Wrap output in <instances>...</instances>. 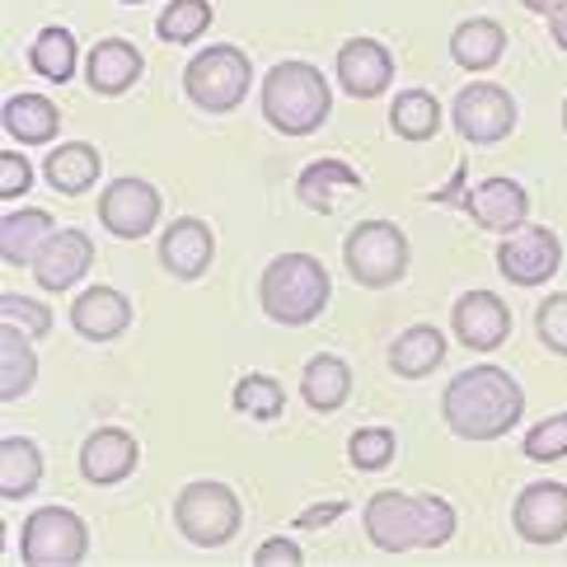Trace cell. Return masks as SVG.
<instances>
[{"label": "cell", "mask_w": 567, "mask_h": 567, "mask_svg": "<svg viewBox=\"0 0 567 567\" xmlns=\"http://www.w3.org/2000/svg\"><path fill=\"white\" fill-rule=\"evenodd\" d=\"M525 390L502 367H470L460 371L441 394V417L460 441H497L520 422Z\"/></svg>", "instance_id": "obj_1"}, {"label": "cell", "mask_w": 567, "mask_h": 567, "mask_svg": "<svg viewBox=\"0 0 567 567\" xmlns=\"http://www.w3.org/2000/svg\"><path fill=\"white\" fill-rule=\"evenodd\" d=\"M455 535V506L445 497H409V493H375L367 502V539L384 554H409V549H441Z\"/></svg>", "instance_id": "obj_2"}, {"label": "cell", "mask_w": 567, "mask_h": 567, "mask_svg": "<svg viewBox=\"0 0 567 567\" xmlns=\"http://www.w3.org/2000/svg\"><path fill=\"white\" fill-rule=\"evenodd\" d=\"M333 281L329 268L315 254H277L258 277V306L272 323H287V329H300V323H315L323 310H329Z\"/></svg>", "instance_id": "obj_3"}, {"label": "cell", "mask_w": 567, "mask_h": 567, "mask_svg": "<svg viewBox=\"0 0 567 567\" xmlns=\"http://www.w3.org/2000/svg\"><path fill=\"white\" fill-rule=\"evenodd\" d=\"M262 117L268 127H277L281 136H310L329 123V109H333V94H329V80H323L319 66L310 62H277L268 75H262Z\"/></svg>", "instance_id": "obj_4"}, {"label": "cell", "mask_w": 567, "mask_h": 567, "mask_svg": "<svg viewBox=\"0 0 567 567\" xmlns=\"http://www.w3.org/2000/svg\"><path fill=\"white\" fill-rule=\"evenodd\" d=\"M409 235H403L394 220H361V226L348 230L342 239V262L357 287H371V291H384L403 281L409 272Z\"/></svg>", "instance_id": "obj_5"}, {"label": "cell", "mask_w": 567, "mask_h": 567, "mask_svg": "<svg viewBox=\"0 0 567 567\" xmlns=\"http://www.w3.org/2000/svg\"><path fill=\"white\" fill-rule=\"evenodd\" d=\"M249 80H254V66L249 56L230 48V43H216V48H202L188 71H184V94L202 113H230L245 104L249 94Z\"/></svg>", "instance_id": "obj_6"}, {"label": "cell", "mask_w": 567, "mask_h": 567, "mask_svg": "<svg viewBox=\"0 0 567 567\" xmlns=\"http://www.w3.org/2000/svg\"><path fill=\"white\" fill-rule=\"evenodd\" d=\"M174 520H178V530H184V539L197 544V549H220V544L235 539L245 512H239V497L226 488V483L197 478V483H188V488L178 493Z\"/></svg>", "instance_id": "obj_7"}, {"label": "cell", "mask_w": 567, "mask_h": 567, "mask_svg": "<svg viewBox=\"0 0 567 567\" xmlns=\"http://www.w3.org/2000/svg\"><path fill=\"white\" fill-rule=\"evenodd\" d=\"M90 554V530L71 506H38L19 535V558L29 567H75Z\"/></svg>", "instance_id": "obj_8"}, {"label": "cell", "mask_w": 567, "mask_h": 567, "mask_svg": "<svg viewBox=\"0 0 567 567\" xmlns=\"http://www.w3.org/2000/svg\"><path fill=\"white\" fill-rule=\"evenodd\" d=\"M451 123L455 132L470 141V146H497L516 132V99L502 85H488V80H474L464 85L451 104Z\"/></svg>", "instance_id": "obj_9"}, {"label": "cell", "mask_w": 567, "mask_h": 567, "mask_svg": "<svg viewBox=\"0 0 567 567\" xmlns=\"http://www.w3.org/2000/svg\"><path fill=\"white\" fill-rule=\"evenodd\" d=\"M563 268V245L549 226H520L497 245V272L512 287H544Z\"/></svg>", "instance_id": "obj_10"}, {"label": "cell", "mask_w": 567, "mask_h": 567, "mask_svg": "<svg viewBox=\"0 0 567 567\" xmlns=\"http://www.w3.org/2000/svg\"><path fill=\"white\" fill-rule=\"evenodd\" d=\"M99 220L117 239H146L159 220V193L146 178H113L99 197Z\"/></svg>", "instance_id": "obj_11"}, {"label": "cell", "mask_w": 567, "mask_h": 567, "mask_svg": "<svg viewBox=\"0 0 567 567\" xmlns=\"http://www.w3.org/2000/svg\"><path fill=\"white\" fill-rule=\"evenodd\" d=\"M451 329L470 352H493L512 333V310L493 291H464L451 310Z\"/></svg>", "instance_id": "obj_12"}, {"label": "cell", "mask_w": 567, "mask_h": 567, "mask_svg": "<svg viewBox=\"0 0 567 567\" xmlns=\"http://www.w3.org/2000/svg\"><path fill=\"white\" fill-rule=\"evenodd\" d=\"M460 202H464V212L478 220V230H497V235L520 230L525 216H530V193H525L516 178H483V184H474Z\"/></svg>", "instance_id": "obj_13"}, {"label": "cell", "mask_w": 567, "mask_h": 567, "mask_svg": "<svg viewBox=\"0 0 567 567\" xmlns=\"http://www.w3.org/2000/svg\"><path fill=\"white\" fill-rule=\"evenodd\" d=\"M516 535L525 544H558L567 539V488L563 483H530L520 497H516Z\"/></svg>", "instance_id": "obj_14"}, {"label": "cell", "mask_w": 567, "mask_h": 567, "mask_svg": "<svg viewBox=\"0 0 567 567\" xmlns=\"http://www.w3.org/2000/svg\"><path fill=\"white\" fill-rule=\"evenodd\" d=\"M390 80H394V56L375 38H348L338 48V85L352 99H375L390 90Z\"/></svg>", "instance_id": "obj_15"}, {"label": "cell", "mask_w": 567, "mask_h": 567, "mask_svg": "<svg viewBox=\"0 0 567 567\" xmlns=\"http://www.w3.org/2000/svg\"><path fill=\"white\" fill-rule=\"evenodd\" d=\"M212 258H216V235L207 220L178 216L174 226L159 235V262H165V272L178 281H197L212 268Z\"/></svg>", "instance_id": "obj_16"}, {"label": "cell", "mask_w": 567, "mask_h": 567, "mask_svg": "<svg viewBox=\"0 0 567 567\" xmlns=\"http://www.w3.org/2000/svg\"><path fill=\"white\" fill-rule=\"evenodd\" d=\"M90 262H94V245L85 230H52L48 245L33 258V277L43 291H71L90 272Z\"/></svg>", "instance_id": "obj_17"}, {"label": "cell", "mask_w": 567, "mask_h": 567, "mask_svg": "<svg viewBox=\"0 0 567 567\" xmlns=\"http://www.w3.org/2000/svg\"><path fill=\"white\" fill-rule=\"evenodd\" d=\"M136 460H141V445L123 427H99V432H90L85 445H80V474H85L94 488H113V483L132 478Z\"/></svg>", "instance_id": "obj_18"}, {"label": "cell", "mask_w": 567, "mask_h": 567, "mask_svg": "<svg viewBox=\"0 0 567 567\" xmlns=\"http://www.w3.org/2000/svg\"><path fill=\"white\" fill-rule=\"evenodd\" d=\"M71 329L90 342H113L132 329V300L113 287H90L75 296L71 306Z\"/></svg>", "instance_id": "obj_19"}, {"label": "cell", "mask_w": 567, "mask_h": 567, "mask_svg": "<svg viewBox=\"0 0 567 567\" xmlns=\"http://www.w3.org/2000/svg\"><path fill=\"white\" fill-rule=\"evenodd\" d=\"M141 71H146V62H141V52L127 43V38H104V43H94L90 52V62H85V80H90V90L94 94H127Z\"/></svg>", "instance_id": "obj_20"}, {"label": "cell", "mask_w": 567, "mask_h": 567, "mask_svg": "<svg viewBox=\"0 0 567 567\" xmlns=\"http://www.w3.org/2000/svg\"><path fill=\"white\" fill-rule=\"evenodd\" d=\"M0 123L14 141H24V146H48L62 132V113L48 94H10L6 109H0Z\"/></svg>", "instance_id": "obj_21"}, {"label": "cell", "mask_w": 567, "mask_h": 567, "mask_svg": "<svg viewBox=\"0 0 567 567\" xmlns=\"http://www.w3.org/2000/svg\"><path fill=\"white\" fill-rule=\"evenodd\" d=\"M348 394H352V371L342 357L319 352L306 361V371H300V399H306L315 413H338L342 403H348Z\"/></svg>", "instance_id": "obj_22"}, {"label": "cell", "mask_w": 567, "mask_h": 567, "mask_svg": "<svg viewBox=\"0 0 567 567\" xmlns=\"http://www.w3.org/2000/svg\"><path fill=\"white\" fill-rule=\"evenodd\" d=\"M506 52V29L497 24V19H464V24L451 33V56L455 66L464 71H493L502 62Z\"/></svg>", "instance_id": "obj_23"}, {"label": "cell", "mask_w": 567, "mask_h": 567, "mask_svg": "<svg viewBox=\"0 0 567 567\" xmlns=\"http://www.w3.org/2000/svg\"><path fill=\"white\" fill-rule=\"evenodd\" d=\"M99 169H104V159H99V151L90 146V141H66V146H56L48 155V184L62 193V197H80V193H90L94 188V178Z\"/></svg>", "instance_id": "obj_24"}, {"label": "cell", "mask_w": 567, "mask_h": 567, "mask_svg": "<svg viewBox=\"0 0 567 567\" xmlns=\"http://www.w3.org/2000/svg\"><path fill=\"white\" fill-rule=\"evenodd\" d=\"M441 361H445V338H441V329H432V323H413V329H403L390 342V367L403 380L432 375Z\"/></svg>", "instance_id": "obj_25"}, {"label": "cell", "mask_w": 567, "mask_h": 567, "mask_svg": "<svg viewBox=\"0 0 567 567\" xmlns=\"http://www.w3.org/2000/svg\"><path fill=\"white\" fill-rule=\"evenodd\" d=\"M52 235V216L38 212V207H24V212H6L0 216V258L10 268H24V262L38 258V249L48 245Z\"/></svg>", "instance_id": "obj_26"}, {"label": "cell", "mask_w": 567, "mask_h": 567, "mask_svg": "<svg viewBox=\"0 0 567 567\" xmlns=\"http://www.w3.org/2000/svg\"><path fill=\"white\" fill-rule=\"evenodd\" d=\"M38 380V357H33V338L19 329V323H6L0 329V399L14 403L33 390Z\"/></svg>", "instance_id": "obj_27"}, {"label": "cell", "mask_w": 567, "mask_h": 567, "mask_svg": "<svg viewBox=\"0 0 567 567\" xmlns=\"http://www.w3.org/2000/svg\"><path fill=\"white\" fill-rule=\"evenodd\" d=\"M38 483H43V451L29 436H6L0 441V497L19 502L38 493Z\"/></svg>", "instance_id": "obj_28"}, {"label": "cell", "mask_w": 567, "mask_h": 567, "mask_svg": "<svg viewBox=\"0 0 567 567\" xmlns=\"http://www.w3.org/2000/svg\"><path fill=\"white\" fill-rule=\"evenodd\" d=\"M361 188V174L342 159H315V165L300 169L296 178V197L306 202L310 212H333V197L338 193H357Z\"/></svg>", "instance_id": "obj_29"}, {"label": "cell", "mask_w": 567, "mask_h": 567, "mask_svg": "<svg viewBox=\"0 0 567 567\" xmlns=\"http://www.w3.org/2000/svg\"><path fill=\"white\" fill-rule=\"evenodd\" d=\"M29 66L52 80V85H66V80L75 75V33L71 29H43L33 38V48H29Z\"/></svg>", "instance_id": "obj_30"}, {"label": "cell", "mask_w": 567, "mask_h": 567, "mask_svg": "<svg viewBox=\"0 0 567 567\" xmlns=\"http://www.w3.org/2000/svg\"><path fill=\"white\" fill-rule=\"evenodd\" d=\"M390 127L403 141H432L436 127H441V104L427 90H403L394 99V109H390Z\"/></svg>", "instance_id": "obj_31"}, {"label": "cell", "mask_w": 567, "mask_h": 567, "mask_svg": "<svg viewBox=\"0 0 567 567\" xmlns=\"http://www.w3.org/2000/svg\"><path fill=\"white\" fill-rule=\"evenodd\" d=\"M230 399H235V409L254 422H272V417H281V409H287V390H281L272 375H239Z\"/></svg>", "instance_id": "obj_32"}, {"label": "cell", "mask_w": 567, "mask_h": 567, "mask_svg": "<svg viewBox=\"0 0 567 567\" xmlns=\"http://www.w3.org/2000/svg\"><path fill=\"white\" fill-rule=\"evenodd\" d=\"M207 29H212V0H174L155 24V33L165 38V43H193V38H202Z\"/></svg>", "instance_id": "obj_33"}, {"label": "cell", "mask_w": 567, "mask_h": 567, "mask_svg": "<svg viewBox=\"0 0 567 567\" xmlns=\"http://www.w3.org/2000/svg\"><path fill=\"white\" fill-rule=\"evenodd\" d=\"M394 455H399V436L390 427H357L352 441H348V460H352V470H361V474L384 470Z\"/></svg>", "instance_id": "obj_34"}, {"label": "cell", "mask_w": 567, "mask_h": 567, "mask_svg": "<svg viewBox=\"0 0 567 567\" xmlns=\"http://www.w3.org/2000/svg\"><path fill=\"white\" fill-rule=\"evenodd\" d=\"M520 451L530 455L535 464H554V460H563V455H567V413H558V417H544V422H535V427L525 432Z\"/></svg>", "instance_id": "obj_35"}, {"label": "cell", "mask_w": 567, "mask_h": 567, "mask_svg": "<svg viewBox=\"0 0 567 567\" xmlns=\"http://www.w3.org/2000/svg\"><path fill=\"white\" fill-rule=\"evenodd\" d=\"M0 315H6V323H19L29 338H48L52 333V310L43 306V300H29V296H19V291L0 296Z\"/></svg>", "instance_id": "obj_36"}, {"label": "cell", "mask_w": 567, "mask_h": 567, "mask_svg": "<svg viewBox=\"0 0 567 567\" xmlns=\"http://www.w3.org/2000/svg\"><path fill=\"white\" fill-rule=\"evenodd\" d=\"M535 329H539V342L554 357H567V291H554L549 300H539Z\"/></svg>", "instance_id": "obj_37"}, {"label": "cell", "mask_w": 567, "mask_h": 567, "mask_svg": "<svg viewBox=\"0 0 567 567\" xmlns=\"http://www.w3.org/2000/svg\"><path fill=\"white\" fill-rule=\"evenodd\" d=\"M29 188H33V165H29V155L0 151V197L14 202V197H24Z\"/></svg>", "instance_id": "obj_38"}, {"label": "cell", "mask_w": 567, "mask_h": 567, "mask_svg": "<svg viewBox=\"0 0 567 567\" xmlns=\"http://www.w3.org/2000/svg\"><path fill=\"white\" fill-rule=\"evenodd\" d=\"M258 567H300L306 563V554H300V544L296 539H268V544H258V554H254Z\"/></svg>", "instance_id": "obj_39"}, {"label": "cell", "mask_w": 567, "mask_h": 567, "mask_svg": "<svg viewBox=\"0 0 567 567\" xmlns=\"http://www.w3.org/2000/svg\"><path fill=\"white\" fill-rule=\"evenodd\" d=\"M342 512H348V502H319V506H310V512L296 516V530H315V525H329V520H338Z\"/></svg>", "instance_id": "obj_40"}, {"label": "cell", "mask_w": 567, "mask_h": 567, "mask_svg": "<svg viewBox=\"0 0 567 567\" xmlns=\"http://www.w3.org/2000/svg\"><path fill=\"white\" fill-rule=\"evenodd\" d=\"M549 33H554V43L567 52V0H563V6L549 14Z\"/></svg>", "instance_id": "obj_41"}, {"label": "cell", "mask_w": 567, "mask_h": 567, "mask_svg": "<svg viewBox=\"0 0 567 567\" xmlns=\"http://www.w3.org/2000/svg\"><path fill=\"white\" fill-rule=\"evenodd\" d=\"M520 6H525V10H535V14H554L563 0H520Z\"/></svg>", "instance_id": "obj_42"}, {"label": "cell", "mask_w": 567, "mask_h": 567, "mask_svg": "<svg viewBox=\"0 0 567 567\" xmlns=\"http://www.w3.org/2000/svg\"><path fill=\"white\" fill-rule=\"evenodd\" d=\"M563 132H567V99H563Z\"/></svg>", "instance_id": "obj_43"}, {"label": "cell", "mask_w": 567, "mask_h": 567, "mask_svg": "<svg viewBox=\"0 0 567 567\" xmlns=\"http://www.w3.org/2000/svg\"><path fill=\"white\" fill-rule=\"evenodd\" d=\"M123 6H141V0H123Z\"/></svg>", "instance_id": "obj_44"}]
</instances>
